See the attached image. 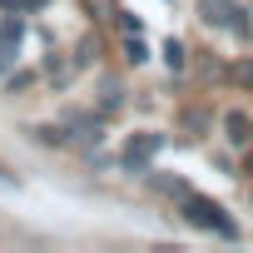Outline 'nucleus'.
<instances>
[{"mask_svg": "<svg viewBox=\"0 0 253 253\" xmlns=\"http://www.w3.org/2000/svg\"><path fill=\"white\" fill-rule=\"evenodd\" d=\"M119 104H124V89H119V84L109 80V84H104V94H99V114H114Z\"/></svg>", "mask_w": 253, "mask_h": 253, "instance_id": "nucleus-14", "label": "nucleus"}, {"mask_svg": "<svg viewBox=\"0 0 253 253\" xmlns=\"http://www.w3.org/2000/svg\"><path fill=\"white\" fill-rule=\"evenodd\" d=\"M94 60H99V35H84L80 50H75V65L84 70V65H94Z\"/></svg>", "mask_w": 253, "mask_h": 253, "instance_id": "nucleus-11", "label": "nucleus"}, {"mask_svg": "<svg viewBox=\"0 0 253 253\" xmlns=\"http://www.w3.org/2000/svg\"><path fill=\"white\" fill-rule=\"evenodd\" d=\"M164 65H169V75H184V70H189V45L169 35V40H164Z\"/></svg>", "mask_w": 253, "mask_h": 253, "instance_id": "nucleus-7", "label": "nucleus"}, {"mask_svg": "<svg viewBox=\"0 0 253 253\" xmlns=\"http://www.w3.org/2000/svg\"><path fill=\"white\" fill-rule=\"evenodd\" d=\"M65 129H70V144H94V149H99V139H104V114H70Z\"/></svg>", "mask_w": 253, "mask_h": 253, "instance_id": "nucleus-3", "label": "nucleus"}, {"mask_svg": "<svg viewBox=\"0 0 253 253\" xmlns=\"http://www.w3.org/2000/svg\"><path fill=\"white\" fill-rule=\"evenodd\" d=\"M40 144H55V149H65L70 144V129H65V124H35V129H30Z\"/></svg>", "mask_w": 253, "mask_h": 253, "instance_id": "nucleus-8", "label": "nucleus"}, {"mask_svg": "<svg viewBox=\"0 0 253 253\" xmlns=\"http://www.w3.org/2000/svg\"><path fill=\"white\" fill-rule=\"evenodd\" d=\"M35 80H40L35 70H10V75H5V89H10V94H25Z\"/></svg>", "mask_w": 253, "mask_h": 253, "instance_id": "nucleus-12", "label": "nucleus"}, {"mask_svg": "<svg viewBox=\"0 0 253 253\" xmlns=\"http://www.w3.org/2000/svg\"><path fill=\"white\" fill-rule=\"evenodd\" d=\"M179 213H184V223L189 228H204V233H218V238H238V223H233V213L218 204V199H204V194H184L179 199Z\"/></svg>", "mask_w": 253, "mask_h": 253, "instance_id": "nucleus-1", "label": "nucleus"}, {"mask_svg": "<svg viewBox=\"0 0 253 253\" xmlns=\"http://www.w3.org/2000/svg\"><path fill=\"white\" fill-rule=\"evenodd\" d=\"M233 10H238V0H204V5H199V20L213 25V30H228V25H233Z\"/></svg>", "mask_w": 253, "mask_h": 253, "instance_id": "nucleus-4", "label": "nucleus"}, {"mask_svg": "<svg viewBox=\"0 0 253 253\" xmlns=\"http://www.w3.org/2000/svg\"><path fill=\"white\" fill-rule=\"evenodd\" d=\"M124 60H129V65H144V60H149L144 35H124Z\"/></svg>", "mask_w": 253, "mask_h": 253, "instance_id": "nucleus-10", "label": "nucleus"}, {"mask_svg": "<svg viewBox=\"0 0 253 253\" xmlns=\"http://www.w3.org/2000/svg\"><path fill=\"white\" fill-rule=\"evenodd\" d=\"M223 80L238 84V89H253V60H233V65L223 70Z\"/></svg>", "mask_w": 253, "mask_h": 253, "instance_id": "nucleus-9", "label": "nucleus"}, {"mask_svg": "<svg viewBox=\"0 0 253 253\" xmlns=\"http://www.w3.org/2000/svg\"><path fill=\"white\" fill-rule=\"evenodd\" d=\"M223 134H228V144L248 149V144H253V119H248L243 109H228V114H223Z\"/></svg>", "mask_w": 253, "mask_h": 253, "instance_id": "nucleus-5", "label": "nucleus"}, {"mask_svg": "<svg viewBox=\"0 0 253 253\" xmlns=\"http://www.w3.org/2000/svg\"><path fill=\"white\" fill-rule=\"evenodd\" d=\"M75 70H80V65H75V60H65V50H50V55H45V80H50V84H60V89H65V84L75 80Z\"/></svg>", "mask_w": 253, "mask_h": 253, "instance_id": "nucleus-6", "label": "nucleus"}, {"mask_svg": "<svg viewBox=\"0 0 253 253\" xmlns=\"http://www.w3.org/2000/svg\"><path fill=\"white\" fill-rule=\"evenodd\" d=\"M10 5H20V0H0V15H5V10H10Z\"/></svg>", "mask_w": 253, "mask_h": 253, "instance_id": "nucleus-18", "label": "nucleus"}, {"mask_svg": "<svg viewBox=\"0 0 253 253\" xmlns=\"http://www.w3.org/2000/svg\"><path fill=\"white\" fill-rule=\"evenodd\" d=\"M84 5H89V15H94V20H114L119 0H84Z\"/></svg>", "mask_w": 253, "mask_h": 253, "instance_id": "nucleus-15", "label": "nucleus"}, {"mask_svg": "<svg viewBox=\"0 0 253 253\" xmlns=\"http://www.w3.org/2000/svg\"><path fill=\"white\" fill-rule=\"evenodd\" d=\"M40 5H50V0H20V10H40Z\"/></svg>", "mask_w": 253, "mask_h": 253, "instance_id": "nucleus-17", "label": "nucleus"}, {"mask_svg": "<svg viewBox=\"0 0 253 253\" xmlns=\"http://www.w3.org/2000/svg\"><path fill=\"white\" fill-rule=\"evenodd\" d=\"M248 174H253V144H248Z\"/></svg>", "mask_w": 253, "mask_h": 253, "instance_id": "nucleus-19", "label": "nucleus"}, {"mask_svg": "<svg viewBox=\"0 0 253 253\" xmlns=\"http://www.w3.org/2000/svg\"><path fill=\"white\" fill-rule=\"evenodd\" d=\"M164 149V134H154V129H139V134H129L124 139V164H129L134 174H149V159Z\"/></svg>", "mask_w": 253, "mask_h": 253, "instance_id": "nucleus-2", "label": "nucleus"}, {"mask_svg": "<svg viewBox=\"0 0 253 253\" xmlns=\"http://www.w3.org/2000/svg\"><path fill=\"white\" fill-rule=\"evenodd\" d=\"M15 50H20V45H10V40H0V80H5V75L15 70Z\"/></svg>", "mask_w": 253, "mask_h": 253, "instance_id": "nucleus-16", "label": "nucleus"}, {"mask_svg": "<svg viewBox=\"0 0 253 253\" xmlns=\"http://www.w3.org/2000/svg\"><path fill=\"white\" fill-rule=\"evenodd\" d=\"M114 25H119V30H124V35H144V20H139V15H134V10H124V5H119V10H114Z\"/></svg>", "mask_w": 253, "mask_h": 253, "instance_id": "nucleus-13", "label": "nucleus"}]
</instances>
